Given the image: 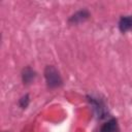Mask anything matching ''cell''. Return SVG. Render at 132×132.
Segmentation results:
<instances>
[{
    "label": "cell",
    "instance_id": "cell-1",
    "mask_svg": "<svg viewBox=\"0 0 132 132\" xmlns=\"http://www.w3.org/2000/svg\"><path fill=\"white\" fill-rule=\"evenodd\" d=\"M86 98H87V101L89 102V104L91 105L93 112H94L95 117L97 118V120L102 121L108 117L109 112H108L107 104L102 97L89 94V95H86Z\"/></svg>",
    "mask_w": 132,
    "mask_h": 132
},
{
    "label": "cell",
    "instance_id": "cell-2",
    "mask_svg": "<svg viewBox=\"0 0 132 132\" xmlns=\"http://www.w3.org/2000/svg\"><path fill=\"white\" fill-rule=\"evenodd\" d=\"M43 75L48 89L54 90L63 86V78L54 65H46L43 70Z\"/></svg>",
    "mask_w": 132,
    "mask_h": 132
},
{
    "label": "cell",
    "instance_id": "cell-3",
    "mask_svg": "<svg viewBox=\"0 0 132 132\" xmlns=\"http://www.w3.org/2000/svg\"><path fill=\"white\" fill-rule=\"evenodd\" d=\"M90 11L86 8L79 9L77 11H75L74 13H72L69 18H68V24L70 25H79L81 23H85L86 21H88L90 19Z\"/></svg>",
    "mask_w": 132,
    "mask_h": 132
},
{
    "label": "cell",
    "instance_id": "cell-4",
    "mask_svg": "<svg viewBox=\"0 0 132 132\" xmlns=\"http://www.w3.org/2000/svg\"><path fill=\"white\" fill-rule=\"evenodd\" d=\"M37 76V72L30 66H26L23 68L22 72H21V77H22V81L25 86H28L30 84H32L35 78Z\"/></svg>",
    "mask_w": 132,
    "mask_h": 132
},
{
    "label": "cell",
    "instance_id": "cell-5",
    "mask_svg": "<svg viewBox=\"0 0 132 132\" xmlns=\"http://www.w3.org/2000/svg\"><path fill=\"white\" fill-rule=\"evenodd\" d=\"M118 28L123 34L132 31V14L122 15L118 22Z\"/></svg>",
    "mask_w": 132,
    "mask_h": 132
},
{
    "label": "cell",
    "instance_id": "cell-6",
    "mask_svg": "<svg viewBox=\"0 0 132 132\" xmlns=\"http://www.w3.org/2000/svg\"><path fill=\"white\" fill-rule=\"evenodd\" d=\"M119 123L116 118H110L107 121H105L99 128L97 132H119Z\"/></svg>",
    "mask_w": 132,
    "mask_h": 132
},
{
    "label": "cell",
    "instance_id": "cell-7",
    "mask_svg": "<svg viewBox=\"0 0 132 132\" xmlns=\"http://www.w3.org/2000/svg\"><path fill=\"white\" fill-rule=\"evenodd\" d=\"M18 104H19V106H20L22 109H26V108L29 106V104H30V95H29L28 93L25 94V95H23V96L19 99Z\"/></svg>",
    "mask_w": 132,
    "mask_h": 132
},
{
    "label": "cell",
    "instance_id": "cell-8",
    "mask_svg": "<svg viewBox=\"0 0 132 132\" xmlns=\"http://www.w3.org/2000/svg\"><path fill=\"white\" fill-rule=\"evenodd\" d=\"M3 132H8V131H3Z\"/></svg>",
    "mask_w": 132,
    "mask_h": 132
}]
</instances>
